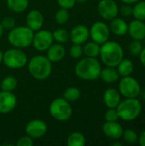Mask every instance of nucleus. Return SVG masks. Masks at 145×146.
I'll return each instance as SVG.
<instances>
[{
    "label": "nucleus",
    "instance_id": "nucleus-1",
    "mask_svg": "<svg viewBox=\"0 0 145 146\" xmlns=\"http://www.w3.org/2000/svg\"><path fill=\"white\" fill-rule=\"evenodd\" d=\"M102 70L101 64L96 57L86 56L80 59L74 68L75 74L84 80H95L99 78Z\"/></svg>",
    "mask_w": 145,
    "mask_h": 146
},
{
    "label": "nucleus",
    "instance_id": "nucleus-2",
    "mask_svg": "<svg viewBox=\"0 0 145 146\" xmlns=\"http://www.w3.org/2000/svg\"><path fill=\"white\" fill-rule=\"evenodd\" d=\"M99 56L105 66L116 68L124 58V50L118 42L108 40L101 44Z\"/></svg>",
    "mask_w": 145,
    "mask_h": 146
},
{
    "label": "nucleus",
    "instance_id": "nucleus-3",
    "mask_svg": "<svg viewBox=\"0 0 145 146\" xmlns=\"http://www.w3.org/2000/svg\"><path fill=\"white\" fill-rule=\"evenodd\" d=\"M28 72L32 77L38 80H44L52 72L51 62L45 56L38 55L30 59L27 64Z\"/></svg>",
    "mask_w": 145,
    "mask_h": 146
},
{
    "label": "nucleus",
    "instance_id": "nucleus-4",
    "mask_svg": "<svg viewBox=\"0 0 145 146\" xmlns=\"http://www.w3.org/2000/svg\"><path fill=\"white\" fill-rule=\"evenodd\" d=\"M143 106L138 98H125L121 100L116 107L119 118L124 121H132L136 120L142 113Z\"/></svg>",
    "mask_w": 145,
    "mask_h": 146
},
{
    "label": "nucleus",
    "instance_id": "nucleus-5",
    "mask_svg": "<svg viewBox=\"0 0 145 146\" xmlns=\"http://www.w3.org/2000/svg\"><path fill=\"white\" fill-rule=\"evenodd\" d=\"M34 32L27 26L15 27L8 34V41L9 44L19 49H24L32 44Z\"/></svg>",
    "mask_w": 145,
    "mask_h": 146
},
{
    "label": "nucleus",
    "instance_id": "nucleus-6",
    "mask_svg": "<svg viewBox=\"0 0 145 146\" xmlns=\"http://www.w3.org/2000/svg\"><path fill=\"white\" fill-rule=\"evenodd\" d=\"M49 112L55 120L58 121H66L70 119L73 110L68 101L63 98H57L50 103Z\"/></svg>",
    "mask_w": 145,
    "mask_h": 146
},
{
    "label": "nucleus",
    "instance_id": "nucleus-7",
    "mask_svg": "<svg viewBox=\"0 0 145 146\" xmlns=\"http://www.w3.org/2000/svg\"><path fill=\"white\" fill-rule=\"evenodd\" d=\"M3 62L9 68L19 69L27 64V56L21 49L14 47L3 53Z\"/></svg>",
    "mask_w": 145,
    "mask_h": 146
},
{
    "label": "nucleus",
    "instance_id": "nucleus-8",
    "mask_svg": "<svg viewBox=\"0 0 145 146\" xmlns=\"http://www.w3.org/2000/svg\"><path fill=\"white\" fill-rule=\"evenodd\" d=\"M121 95L125 98H138L141 95V85L134 77L129 75L121 77L118 86Z\"/></svg>",
    "mask_w": 145,
    "mask_h": 146
},
{
    "label": "nucleus",
    "instance_id": "nucleus-9",
    "mask_svg": "<svg viewBox=\"0 0 145 146\" xmlns=\"http://www.w3.org/2000/svg\"><path fill=\"white\" fill-rule=\"evenodd\" d=\"M89 31H90V37L91 38L92 41L99 44H102L106 41H108L110 36L109 27L103 21L94 22L91 25Z\"/></svg>",
    "mask_w": 145,
    "mask_h": 146
},
{
    "label": "nucleus",
    "instance_id": "nucleus-10",
    "mask_svg": "<svg viewBox=\"0 0 145 146\" xmlns=\"http://www.w3.org/2000/svg\"><path fill=\"white\" fill-rule=\"evenodd\" d=\"M52 33L48 30H38L33 35L32 44L38 51H46L53 44Z\"/></svg>",
    "mask_w": 145,
    "mask_h": 146
},
{
    "label": "nucleus",
    "instance_id": "nucleus-11",
    "mask_svg": "<svg viewBox=\"0 0 145 146\" xmlns=\"http://www.w3.org/2000/svg\"><path fill=\"white\" fill-rule=\"evenodd\" d=\"M97 12L103 19L111 21L118 16L119 6L114 0H101L97 4Z\"/></svg>",
    "mask_w": 145,
    "mask_h": 146
},
{
    "label": "nucleus",
    "instance_id": "nucleus-12",
    "mask_svg": "<svg viewBox=\"0 0 145 146\" xmlns=\"http://www.w3.org/2000/svg\"><path fill=\"white\" fill-rule=\"evenodd\" d=\"M47 129L48 128L46 123L39 119H34L30 121L25 127L26 135H28L32 139L42 138L45 135Z\"/></svg>",
    "mask_w": 145,
    "mask_h": 146
},
{
    "label": "nucleus",
    "instance_id": "nucleus-13",
    "mask_svg": "<svg viewBox=\"0 0 145 146\" xmlns=\"http://www.w3.org/2000/svg\"><path fill=\"white\" fill-rule=\"evenodd\" d=\"M16 96L12 92H0V114H9L16 106Z\"/></svg>",
    "mask_w": 145,
    "mask_h": 146
},
{
    "label": "nucleus",
    "instance_id": "nucleus-14",
    "mask_svg": "<svg viewBox=\"0 0 145 146\" xmlns=\"http://www.w3.org/2000/svg\"><path fill=\"white\" fill-rule=\"evenodd\" d=\"M90 37L89 28L85 25H77L69 33V39L73 44H85Z\"/></svg>",
    "mask_w": 145,
    "mask_h": 146
},
{
    "label": "nucleus",
    "instance_id": "nucleus-15",
    "mask_svg": "<svg viewBox=\"0 0 145 146\" xmlns=\"http://www.w3.org/2000/svg\"><path fill=\"white\" fill-rule=\"evenodd\" d=\"M103 133L109 139L117 140L122 137L124 129L117 121H106L103 125Z\"/></svg>",
    "mask_w": 145,
    "mask_h": 146
},
{
    "label": "nucleus",
    "instance_id": "nucleus-16",
    "mask_svg": "<svg viewBox=\"0 0 145 146\" xmlns=\"http://www.w3.org/2000/svg\"><path fill=\"white\" fill-rule=\"evenodd\" d=\"M130 37L135 40L142 41L145 38L144 21L135 19L128 24V32Z\"/></svg>",
    "mask_w": 145,
    "mask_h": 146
},
{
    "label": "nucleus",
    "instance_id": "nucleus-17",
    "mask_svg": "<svg viewBox=\"0 0 145 146\" xmlns=\"http://www.w3.org/2000/svg\"><path fill=\"white\" fill-rule=\"evenodd\" d=\"M26 23L30 29H32L33 32H36L42 28L44 24V16L39 10L32 9L26 15Z\"/></svg>",
    "mask_w": 145,
    "mask_h": 146
},
{
    "label": "nucleus",
    "instance_id": "nucleus-18",
    "mask_svg": "<svg viewBox=\"0 0 145 146\" xmlns=\"http://www.w3.org/2000/svg\"><path fill=\"white\" fill-rule=\"evenodd\" d=\"M120 92L115 88H108L103 92V100L108 109H116L121 100Z\"/></svg>",
    "mask_w": 145,
    "mask_h": 146
},
{
    "label": "nucleus",
    "instance_id": "nucleus-19",
    "mask_svg": "<svg viewBox=\"0 0 145 146\" xmlns=\"http://www.w3.org/2000/svg\"><path fill=\"white\" fill-rule=\"evenodd\" d=\"M66 50L62 44H52L46 50V56L51 62H57L63 59Z\"/></svg>",
    "mask_w": 145,
    "mask_h": 146
},
{
    "label": "nucleus",
    "instance_id": "nucleus-20",
    "mask_svg": "<svg viewBox=\"0 0 145 146\" xmlns=\"http://www.w3.org/2000/svg\"><path fill=\"white\" fill-rule=\"evenodd\" d=\"M109 29L110 32L117 36H124L128 32V24L124 19L115 17L110 21Z\"/></svg>",
    "mask_w": 145,
    "mask_h": 146
},
{
    "label": "nucleus",
    "instance_id": "nucleus-21",
    "mask_svg": "<svg viewBox=\"0 0 145 146\" xmlns=\"http://www.w3.org/2000/svg\"><path fill=\"white\" fill-rule=\"evenodd\" d=\"M99 78H101V80L105 83L113 84L120 79V75L115 67L106 66L105 68H102Z\"/></svg>",
    "mask_w": 145,
    "mask_h": 146
},
{
    "label": "nucleus",
    "instance_id": "nucleus-22",
    "mask_svg": "<svg viewBox=\"0 0 145 146\" xmlns=\"http://www.w3.org/2000/svg\"><path fill=\"white\" fill-rule=\"evenodd\" d=\"M116 69L120 77L129 76L134 71V63L130 59L123 58L116 66Z\"/></svg>",
    "mask_w": 145,
    "mask_h": 146
},
{
    "label": "nucleus",
    "instance_id": "nucleus-23",
    "mask_svg": "<svg viewBox=\"0 0 145 146\" xmlns=\"http://www.w3.org/2000/svg\"><path fill=\"white\" fill-rule=\"evenodd\" d=\"M8 8L15 13H21L25 11L29 4V0H7Z\"/></svg>",
    "mask_w": 145,
    "mask_h": 146
},
{
    "label": "nucleus",
    "instance_id": "nucleus-24",
    "mask_svg": "<svg viewBox=\"0 0 145 146\" xmlns=\"http://www.w3.org/2000/svg\"><path fill=\"white\" fill-rule=\"evenodd\" d=\"M86 143L85 137L79 132L72 133L67 139V145L68 146H84Z\"/></svg>",
    "mask_w": 145,
    "mask_h": 146
},
{
    "label": "nucleus",
    "instance_id": "nucleus-25",
    "mask_svg": "<svg viewBox=\"0 0 145 146\" xmlns=\"http://www.w3.org/2000/svg\"><path fill=\"white\" fill-rule=\"evenodd\" d=\"M101 44L91 41L86 43L83 47V53L89 57H97L100 54Z\"/></svg>",
    "mask_w": 145,
    "mask_h": 146
},
{
    "label": "nucleus",
    "instance_id": "nucleus-26",
    "mask_svg": "<svg viewBox=\"0 0 145 146\" xmlns=\"http://www.w3.org/2000/svg\"><path fill=\"white\" fill-rule=\"evenodd\" d=\"M17 86V80L11 75L5 76L0 84V87L2 91L5 92H13Z\"/></svg>",
    "mask_w": 145,
    "mask_h": 146
},
{
    "label": "nucleus",
    "instance_id": "nucleus-27",
    "mask_svg": "<svg viewBox=\"0 0 145 146\" xmlns=\"http://www.w3.org/2000/svg\"><path fill=\"white\" fill-rule=\"evenodd\" d=\"M132 15L135 19L145 21V1L140 0L132 7Z\"/></svg>",
    "mask_w": 145,
    "mask_h": 146
},
{
    "label": "nucleus",
    "instance_id": "nucleus-28",
    "mask_svg": "<svg viewBox=\"0 0 145 146\" xmlns=\"http://www.w3.org/2000/svg\"><path fill=\"white\" fill-rule=\"evenodd\" d=\"M80 96H81L80 90L75 86H70L67 88L63 93V98H65L69 103L79 100Z\"/></svg>",
    "mask_w": 145,
    "mask_h": 146
},
{
    "label": "nucleus",
    "instance_id": "nucleus-29",
    "mask_svg": "<svg viewBox=\"0 0 145 146\" xmlns=\"http://www.w3.org/2000/svg\"><path fill=\"white\" fill-rule=\"evenodd\" d=\"M53 39L59 44L67 43L69 40V33L64 28H58L52 33Z\"/></svg>",
    "mask_w": 145,
    "mask_h": 146
},
{
    "label": "nucleus",
    "instance_id": "nucleus-30",
    "mask_svg": "<svg viewBox=\"0 0 145 146\" xmlns=\"http://www.w3.org/2000/svg\"><path fill=\"white\" fill-rule=\"evenodd\" d=\"M122 137L124 139V141L126 142V143H128V144L133 145V144L138 143V135L136 133V131H134L133 129L128 128V129L124 130L123 134H122Z\"/></svg>",
    "mask_w": 145,
    "mask_h": 146
},
{
    "label": "nucleus",
    "instance_id": "nucleus-31",
    "mask_svg": "<svg viewBox=\"0 0 145 146\" xmlns=\"http://www.w3.org/2000/svg\"><path fill=\"white\" fill-rule=\"evenodd\" d=\"M69 17H70L69 12L68 11V9H63V8L59 9L55 14V21L60 25H62L68 22V21L69 20Z\"/></svg>",
    "mask_w": 145,
    "mask_h": 146
},
{
    "label": "nucleus",
    "instance_id": "nucleus-32",
    "mask_svg": "<svg viewBox=\"0 0 145 146\" xmlns=\"http://www.w3.org/2000/svg\"><path fill=\"white\" fill-rule=\"evenodd\" d=\"M143 48L144 47H143L141 41L140 40H135V39H132V41L129 44V46H128L129 52L132 56H139Z\"/></svg>",
    "mask_w": 145,
    "mask_h": 146
},
{
    "label": "nucleus",
    "instance_id": "nucleus-33",
    "mask_svg": "<svg viewBox=\"0 0 145 146\" xmlns=\"http://www.w3.org/2000/svg\"><path fill=\"white\" fill-rule=\"evenodd\" d=\"M69 54L73 59H79L83 55V47L81 46V44H73V45L70 47Z\"/></svg>",
    "mask_w": 145,
    "mask_h": 146
},
{
    "label": "nucleus",
    "instance_id": "nucleus-34",
    "mask_svg": "<svg viewBox=\"0 0 145 146\" xmlns=\"http://www.w3.org/2000/svg\"><path fill=\"white\" fill-rule=\"evenodd\" d=\"M3 30H11L15 26V20L11 16H5L0 22Z\"/></svg>",
    "mask_w": 145,
    "mask_h": 146
},
{
    "label": "nucleus",
    "instance_id": "nucleus-35",
    "mask_svg": "<svg viewBox=\"0 0 145 146\" xmlns=\"http://www.w3.org/2000/svg\"><path fill=\"white\" fill-rule=\"evenodd\" d=\"M104 119L106 121H117L120 118L116 109H109L104 114Z\"/></svg>",
    "mask_w": 145,
    "mask_h": 146
},
{
    "label": "nucleus",
    "instance_id": "nucleus-36",
    "mask_svg": "<svg viewBox=\"0 0 145 146\" xmlns=\"http://www.w3.org/2000/svg\"><path fill=\"white\" fill-rule=\"evenodd\" d=\"M17 146H32L33 145V139L29 137L28 135L23 136L20 138L16 143Z\"/></svg>",
    "mask_w": 145,
    "mask_h": 146
},
{
    "label": "nucleus",
    "instance_id": "nucleus-37",
    "mask_svg": "<svg viewBox=\"0 0 145 146\" xmlns=\"http://www.w3.org/2000/svg\"><path fill=\"white\" fill-rule=\"evenodd\" d=\"M119 12H121L123 16H131L132 15V7L131 6V4L125 3L121 7V9H119Z\"/></svg>",
    "mask_w": 145,
    "mask_h": 146
},
{
    "label": "nucleus",
    "instance_id": "nucleus-38",
    "mask_svg": "<svg viewBox=\"0 0 145 146\" xmlns=\"http://www.w3.org/2000/svg\"><path fill=\"white\" fill-rule=\"evenodd\" d=\"M57 3L61 8L66 9H70L76 3V0H57Z\"/></svg>",
    "mask_w": 145,
    "mask_h": 146
},
{
    "label": "nucleus",
    "instance_id": "nucleus-39",
    "mask_svg": "<svg viewBox=\"0 0 145 146\" xmlns=\"http://www.w3.org/2000/svg\"><path fill=\"white\" fill-rule=\"evenodd\" d=\"M138 143L141 146H145V130L138 135Z\"/></svg>",
    "mask_w": 145,
    "mask_h": 146
},
{
    "label": "nucleus",
    "instance_id": "nucleus-40",
    "mask_svg": "<svg viewBox=\"0 0 145 146\" xmlns=\"http://www.w3.org/2000/svg\"><path fill=\"white\" fill-rule=\"evenodd\" d=\"M139 60L141 62V64L145 68V47L143 48L141 53L139 54Z\"/></svg>",
    "mask_w": 145,
    "mask_h": 146
},
{
    "label": "nucleus",
    "instance_id": "nucleus-41",
    "mask_svg": "<svg viewBox=\"0 0 145 146\" xmlns=\"http://www.w3.org/2000/svg\"><path fill=\"white\" fill-rule=\"evenodd\" d=\"M122 3H127V4H132V3H137V2H138V1H140V0H121Z\"/></svg>",
    "mask_w": 145,
    "mask_h": 146
},
{
    "label": "nucleus",
    "instance_id": "nucleus-42",
    "mask_svg": "<svg viewBox=\"0 0 145 146\" xmlns=\"http://www.w3.org/2000/svg\"><path fill=\"white\" fill-rule=\"evenodd\" d=\"M3 27L1 26V24H0V38L3 36Z\"/></svg>",
    "mask_w": 145,
    "mask_h": 146
},
{
    "label": "nucleus",
    "instance_id": "nucleus-43",
    "mask_svg": "<svg viewBox=\"0 0 145 146\" xmlns=\"http://www.w3.org/2000/svg\"><path fill=\"white\" fill-rule=\"evenodd\" d=\"M88 0H76V2L77 3H86Z\"/></svg>",
    "mask_w": 145,
    "mask_h": 146
},
{
    "label": "nucleus",
    "instance_id": "nucleus-44",
    "mask_svg": "<svg viewBox=\"0 0 145 146\" xmlns=\"http://www.w3.org/2000/svg\"><path fill=\"white\" fill-rule=\"evenodd\" d=\"M3 53L0 50V63L3 62Z\"/></svg>",
    "mask_w": 145,
    "mask_h": 146
},
{
    "label": "nucleus",
    "instance_id": "nucleus-45",
    "mask_svg": "<svg viewBox=\"0 0 145 146\" xmlns=\"http://www.w3.org/2000/svg\"><path fill=\"white\" fill-rule=\"evenodd\" d=\"M112 145L113 146H121L122 145V144H121V143H113V144H112Z\"/></svg>",
    "mask_w": 145,
    "mask_h": 146
}]
</instances>
